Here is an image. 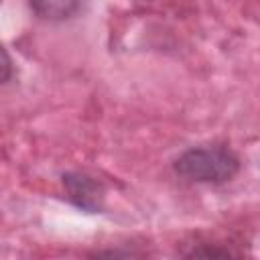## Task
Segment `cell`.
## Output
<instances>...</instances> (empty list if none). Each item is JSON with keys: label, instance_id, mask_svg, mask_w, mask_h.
<instances>
[{"label": "cell", "instance_id": "6da1fadb", "mask_svg": "<svg viewBox=\"0 0 260 260\" xmlns=\"http://www.w3.org/2000/svg\"><path fill=\"white\" fill-rule=\"evenodd\" d=\"M173 169L185 181L221 185L238 175L240 158L228 146H219V144L193 146L177 156Z\"/></svg>", "mask_w": 260, "mask_h": 260}, {"label": "cell", "instance_id": "7a4b0ae2", "mask_svg": "<svg viewBox=\"0 0 260 260\" xmlns=\"http://www.w3.org/2000/svg\"><path fill=\"white\" fill-rule=\"evenodd\" d=\"M63 189L69 197V201L87 213H100L104 209V201H106V187L102 181H98L95 177L87 175V173H65L63 177Z\"/></svg>", "mask_w": 260, "mask_h": 260}, {"label": "cell", "instance_id": "3957f363", "mask_svg": "<svg viewBox=\"0 0 260 260\" xmlns=\"http://www.w3.org/2000/svg\"><path fill=\"white\" fill-rule=\"evenodd\" d=\"M85 0H28L30 10L47 22H65L77 16Z\"/></svg>", "mask_w": 260, "mask_h": 260}, {"label": "cell", "instance_id": "277c9868", "mask_svg": "<svg viewBox=\"0 0 260 260\" xmlns=\"http://www.w3.org/2000/svg\"><path fill=\"white\" fill-rule=\"evenodd\" d=\"M10 71H12V61L8 57V51L2 49V83L10 81Z\"/></svg>", "mask_w": 260, "mask_h": 260}, {"label": "cell", "instance_id": "5b68a950", "mask_svg": "<svg viewBox=\"0 0 260 260\" xmlns=\"http://www.w3.org/2000/svg\"><path fill=\"white\" fill-rule=\"evenodd\" d=\"M189 256H232V252L230 250L207 248V250H193V252H189Z\"/></svg>", "mask_w": 260, "mask_h": 260}]
</instances>
